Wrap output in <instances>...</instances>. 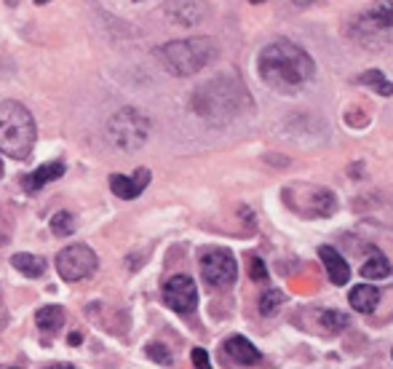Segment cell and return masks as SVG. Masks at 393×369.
<instances>
[{"instance_id":"8992f818","label":"cell","mask_w":393,"mask_h":369,"mask_svg":"<svg viewBox=\"0 0 393 369\" xmlns=\"http://www.w3.org/2000/svg\"><path fill=\"white\" fill-rule=\"evenodd\" d=\"M284 201L303 217H332L335 209H337V201L327 188H310V185L286 188Z\"/></svg>"},{"instance_id":"7402d4cb","label":"cell","mask_w":393,"mask_h":369,"mask_svg":"<svg viewBox=\"0 0 393 369\" xmlns=\"http://www.w3.org/2000/svg\"><path fill=\"white\" fill-rule=\"evenodd\" d=\"M321 324L327 326L329 332H340V329L348 326V316L342 314V311H324L321 314Z\"/></svg>"},{"instance_id":"f1b7e54d","label":"cell","mask_w":393,"mask_h":369,"mask_svg":"<svg viewBox=\"0 0 393 369\" xmlns=\"http://www.w3.org/2000/svg\"><path fill=\"white\" fill-rule=\"evenodd\" d=\"M134 3H140V0H134Z\"/></svg>"},{"instance_id":"4fadbf2b","label":"cell","mask_w":393,"mask_h":369,"mask_svg":"<svg viewBox=\"0 0 393 369\" xmlns=\"http://www.w3.org/2000/svg\"><path fill=\"white\" fill-rule=\"evenodd\" d=\"M318 257H321V262H324V268H327L329 281H332V284H337V287L348 284L350 265L345 262V257L340 255L337 249H332V246H318Z\"/></svg>"},{"instance_id":"e0dca14e","label":"cell","mask_w":393,"mask_h":369,"mask_svg":"<svg viewBox=\"0 0 393 369\" xmlns=\"http://www.w3.org/2000/svg\"><path fill=\"white\" fill-rule=\"evenodd\" d=\"M11 265L19 273L24 276H30V279H41L46 273V260L38 257V255H27V252H19V255H14L11 257Z\"/></svg>"},{"instance_id":"5b68a950","label":"cell","mask_w":393,"mask_h":369,"mask_svg":"<svg viewBox=\"0 0 393 369\" xmlns=\"http://www.w3.org/2000/svg\"><path fill=\"white\" fill-rule=\"evenodd\" d=\"M150 129H153V123H150V118L142 110H137V107H120L108 121V139L115 147L131 153V150H140L147 142Z\"/></svg>"},{"instance_id":"7c38bea8","label":"cell","mask_w":393,"mask_h":369,"mask_svg":"<svg viewBox=\"0 0 393 369\" xmlns=\"http://www.w3.org/2000/svg\"><path fill=\"white\" fill-rule=\"evenodd\" d=\"M222 356L230 358L233 364H241V367H249V364H257L262 358V353L257 348L251 346L246 337H230L225 340V346H222Z\"/></svg>"},{"instance_id":"603a6c76","label":"cell","mask_w":393,"mask_h":369,"mask_svg":"<svg viewBox=\"0 0 393 369\" xmlns=\"http://www.w3.org/2000/svg\"><path fill=\"white\" fill-rule=\"evenodd\" d=\"M147 356L153 358L155 364H161V367H172V364H174V358H172V353H169V348L158 346V343L147 346Z\"/></svg>"},{"instance_id":"83f0119b","label":"cell","mask_w":393,"mask_h":369,"mask_svg":"<svg viewBox=\"0 0 393 369\" xmlns=\"http://www.w3.org/2000/svg\"><path fill=\"white\" fill-rule=\"evenodd\" d=\"M35 3H38V6H43V3H48V0H35Z\"/></svg>"},{"instance_id":"30bf717a","label":"cell","mask_w":393,"mask_h":369,"mask_svg":"<svg viewBox=\"0 0 393 369\" xmlns=\"http://www.w3.org/2000/svg\"><path fill=\"white\" fill-rule=\"evenodd\" d=\"M164 302L174 314H193L198 308V287L190 276H172L164 287Z\"/></svg>"},{"instance_id":"277c9868","label":"cell","mask_w":393,"mask_h":369,"mask_svg":"<svg viewBox=\"0 0 393 369\" xmlns=\"http://www.w3.org/2000/svg\"><path fill=\"white\" fill-rule=\"evenodd\" d=\"M219 56V48L211 38H185V41H172L161 48V59L164 68L177 75V78H187L196 75L201 70L211 65Z\"/></svg>"},{"instance_id":"44dd1931","label":"cell","mask_w":393,"mask_h":369,"mask_svg":"<svg viewBox=\"0 0 393 369\" xmlns=\"http://www.w3.org/2000/svg\"><path fill=\"white\" fill-rule=\"evenodd\" d=\"M284 305V294L278 289H271V292H265L260 297V314L262 316H271V314H276L278 308Z\"/></svg>"},{"instance_id":"2e32d148","label":"cell","mask_w":393,"mask_h":369,"mask_svg":"<svg viewBox=\"0 0 393 369\" xmlns=\"http://www.w3.org/2000/svg\"><path fill=\"white\" fill-rule=\"evenodd\" d=\"M35 324H38V329L46 332V335L62 329V324H65V308H59V305H46V308H41V311L35 314Z\"/></svg>"},{"instance_id":"ffe728a7","label":"cell","mask_w":393,"mask_h":369,"mask_svg":"<svg viewBox=\"0 0 393 369\" xmlns=\"http://www.w3.org/2000/svg\"><path fill=\"white\" fill-rule=\"evenodd\" d=\"M359 80H361V83H367L370 89H377L382 97H391V83H388V78H385L382 73H377V70H370V73H364Z\"/></svg>"},{"instance_id":"484cf974","label":"cell","mask_w":393,"mask_h":369,"mask_svg":"<svg viewBox=\"0 0 393 369\" xmlns=\"http://www.w3.org/2000/svg\"><path fill=\"white\" fill-rule=\"evenodd\" d=\"M80 343H83V335L80 332H73L70 335V346H80Z\"/></svg>"},{"instance_id":"3957f363","label":"cell","mask_w":393,"mask_h":369,"mask_svg":"<svg viewBox=\"0 0 393 369\" xmlns=\"http://www.w3.org/2000/svg\"><path fill=\"white\" fill-rule=\"evenodd\" d=\"M35 118L19 102H3L0 105V153L22 161L33 153L35 145Z\"/></svg>"},{"instance_id":"8fae6325","label":"cell","mask_w":393,"mask_h":369,"mask_svg":"<svg viewBox=\"0 0 393 369\" xmlns=\"http://www.w3.org/2000/svg\"><path fill=\"white\" fill-rule=\"evenodd\" d=\"M147 182H150V171H147V169H140V171L131 174V177H126V174H112V177H110V188H112V193H115L118 198L131 201V198H140V196H142L145 188H147Z\"/></svg>"},{"instance_id":"9a60e30c","label":"cell","mask_w":393,"mask_h":369,"mask_svg":"<svg viewBox=\"0 0 393 369\" xmlns=\"http://www.w3.org/2000/svg\"><path fill=\"white\" fill-rule=\"evenodd\" d=\"M350 305H353V311H359V314H372L374 308H377V302H380V292L370 287V284H361V287H353V292L348 294Z\"/></svg>"},{"instance_id":"5bb4252c","label":"cell","mask_w":393,"mask_h":369,"mask_svg":"<svg viewBox=\"0 0 393 369\" xmlns=\"http://www.w3.org/2000/svg\"><path fill=\"white\" fill-rule=\"evenodd\" d=\"M65 174V164L62 161H56V164H43L41 169H35L33 174H27V177H22V188L27 193H38L43 191L48 182H54V179H59Z\"/></svg>"},{"instance_id":"7a4b0ae2","label":"cell","mask_w":393,"mask_h":369,"mask_svg":"<svg viewBox=\"0 0 393 369\" xmlns=\"http://www.w3.org/2000/svg\"><path fill=\"white\" fill-rule=\"evenodd\" d=\"M193 110L211 123H228L249 110L251 97L236 75H217L193 94Z\"/></svg>"},{"instance_id":"d6986e66","label":"cell","mask_w":393,"mask_h":369,"mask_svg":"<svg viewBox=\"0 0 393 369\" xmlns=\"http://www.w3.org/2000/svg\"><path fill=\"white\" fill-rule=\"evenodd\" d=\"M51 233L54 235L75 233V217L70 212H56L54 217H51Z\"/></svg>"},{"instance_id":"4316f807","label":"cell","mask_w":393,"mask_h":369,"mask_svg":"<svg viewBox=\"0 0 393 369\" xmlns=\"http://www.w3.org/2000/svg\"><path fill=\"white\" fill-rule=\"evenodd\" d=\"M295 6H310V3H316V0H292Z\"/></svg>"},{"instance_id":"52a82bcc","label":"cell","mask_w":393,"mask_h":369,"mask_svg":"<svg viewBox=\"0 0 393 369\" xmlns=\"http://www.w3.org/2000/svg\"><path fill=\"white\" fill-rule=\"evenodd\" d=\"M391 0H380L377 6H372L370 11H364L356 16L353 22V33L361 43L374 46V41H380V46H388L391 41Z\"/></svg>"},{"instance_id":"9c48e42d","label":"cell","mask_w":393,"mask_h":369,"mask_svg":"<svg viewBox=\"0 0 393 369\" xmlns=\"http://www.w3.org/2000/svg\"><path fill=\"white\" fill-rule=\"evenodd\" d=\"M201 276H204V281H206L209 287L225 289L239 276L236 257L230 252H222V249H214V252L201 255Z\"/></svg>"},{"instance_id":"ac0fdd59","label":"cell","mask_w":393,"mask_h":369,"mask_svg":"<svg viewBox=\"0 0 393 369\" xmlns=\"http://www.w3.org/2000/svg\"><path fill=\"white\" fill-rule=\"evenodd\" d=\"M361 276L370 281H382L391 276V265H388V260L382 257V255H374V257L361 265Z\"/></svg>"},{"instance_id":"ba28073f","label":"cell","mask_w":393,"mask_h":369,"mask_svg":"<svg viewBox=\"0 0 393 369\" xmlns=\"http://www.w3.org/2000/svg\"><path fill=\"white\" fill-rule=\"evenodd\" d=\"M99 268L97 255L86 244H73L56 255V270L65 281H83Z\"/></svg>"},{"instance_id":"6da1fadb","label":"cell","mask_w":393,"mask_h":369,"mask_svg":"<svg viewBox=\"0 0 393 369\" xmlns=\"http://www.w3.org/2000/svg\"><path fill=\"white\" fill-rule=\"evenodd\" d=\"M313 73H316V65L310 54L292 41H276L262 48L260 78L273 91H281V94L300 91L313 78Z\"/></svg>"},{"instance_id":"cb8c5ba5","label":"cell","mask_w":393,"mask_h":369,"mask_svg":"<svg viewBox=\"0 0 393 369\" xmlns=\"http://www.w3.org/2000/svg\"><path fill=\"white\" fill-rule=\"evenodd\" d=\"M193 364H196V367H209L206 351H201V348H196V351H193Z\"/></svg>"},{"instance_id":"d4e9b609","label":"cell","mask_w":393,"mask_h":369,"mask_svg":"<svg viewBox=\"0 0 393 369\" xmlns=\"http://www.w3.org/2000/svg\"><path fill=\"white\" fill-rule=\"evenodd\" d=\"M251 268H254V281H262V279H265V270H262V262H260V260H251Z\"/></svg>"}]
</instances>
